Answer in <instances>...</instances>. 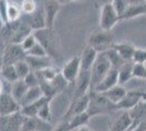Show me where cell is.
<instances>
[{
    "instance_id": "1",
    "label": "cell",
    "mask_w": 146,
    "mask_h": 131,
    "mask_svg": "<svg viewBox=\"0 0 146 131\" xmlns=\"http://www.w3.org/2000/svg\"><path fill=\"white\" fill-rule=\"evenodd\" d=\"M113 110H117V105L112 103L105 94L90 91V105L87 108V112L91 117L108 114Z\"/></svg>"
},
{
    "instance_id": "2",
    "label": "cell",
    "mask_w": 146,
    "mask_h": 131,
    "mask_svg": "<svg viewBox=\"0 0 146 131\" xmlns=\"http://www.w3.org/2000/svg\"><path fill=\"white\" fill-rule=\"evenodd\" d=\"M33 33L36 36L37 42L45 48L49 57L51 58L59 57V41L57 37V34L52 29L45 27L42 30H36Z\"/></svg>"
},
{
    "instance_id": "3",
    "label": "cell",
    "mask_w": 146,
    "mask_h": 131,
    "mask_svg": "<svg viewBox=\"0 0 146 131\" xmlns=\"http://www.w3.org/2000/svg\"><path fill=\"white\" fill-rule=\"evenodd\" d=\"M111 68L112 67L107 56V53H98L91 69V91L95 88V86L103 80Z\"/></svg>"
},
{
    "instance_id": "4",
    "label": "cell",
    "mask_w": 146,
    "mask_h": 131,
    "mask_svg": "<svg viewBox=\"0 0 146 131\" xmlns=\"http://www.w3.org/2000/svg\"><path fill=\"white\" fill-rule=\"evenodd\" d=\"M115 42V36L111 31H105V30H98L93 31L88 36L87 45L92 46L98 53L107 51L110 48H112Z\"/></svg>"
},
{
    "instance_id": "5",
    "label": "cell",
    "mask_w": 146,
    "mask_h": 131,
    "mask_svg": "<svg viewBox=\"0 0 146 131\" xmlns=\"http://www.w3.org/2000/svg\"><path fill=\"white\" fill-rule=\"evenodd\" d=\"M121 22L120 15L118 14L111 3H107L100 7V15H99V27L105 31H111L117 23Z\"/></svg>"
},
{
    "instance_id": "6",
    "label": "cell",
    "mask_w": 146,
    "mask_h": 131,
    "mask_svg": "<svg viewBox=\"0 0 146 131\" xmlns=\"http://www.w3.org/2000/svg\"><path fill=\"white\" fill-rule=\"evenodd\" d=\"M26 58V53L22 48L21 44L9 43L7 44L3 58H2V66H9V65H15L17 63L24 60Z\"/></svg>"
},
{
    "instance_id": "7",
    "label": "cell",
    "mask_w": 146,
    "mask_h": 131,
    "mask_svg": "<svg viewBox=\"0 0 146 131\" xmlns=\"http://www.w3.org/2000/svg\"><path fill=\"white\" fill-rule=\"evenodd\" d=\"M25 116L21 112L0 116V131H21L24 124Z\"/></svg>"
},
{
    "instance_id": "8",
    "label": "cell",
    "mask_w": 146,
    "mask_h": 131,
    "mask_svg": "<svg viewBox=\"0 0 146 131\" xmlns=\"http://www.w3.org/2000/svg\"><path fill=\"white\" fill-rule=\"evenodd\" d=\"M88 105H90V92L83 96H81V97L73 98L68 110L62 116V119L68 120V119H71L74 116L79 115V114L87 112Z\"/></svg>"
},
{
    "instance_id": "9",
    "label": "cell",
    "mask_w": 146,
    "mask_h": 131,
    "mask_svg": "<svg viewBox=\"0 0 146 131\" xmlns=\"http://www.w3.org/2000/svg\"><path fill=\"white\" fill-rule=\"evenodd\" d=\"M80 71H81V58L79 55H76L64 63L61 70V74L63 75V78L69 83H73L75 82L78 75L80 74Z\"/></svg>"
},
{
    "instance_id": "10",
    "label": "cell",
    "mask_w": 146,
    "mask_h": 131,
    "mask_svg": "<svg viewBox=\"0 0 146 131\" xmlns=\"http://www.w3.org/2000/svg\"><path fill=\"white\" fill-rule=\"evenodd\" d=\"M21 104L12 96L11 93L0 94V116L11 115L21 110Z\"/></svg>"
},
{
    "instance_id": "11",
    "label": "cell",
    "mask_w": 146,
    "mask_h": 131,
    "mask_svg": "<svg viewBox=\"0 0 146 131\" xmlns=\"http://www.w3.org/2000/svg\"><path fill=\"white\" fill-rule=\"evenodd\" d=\"M74 83H75V90L73 98H78L87 94L91 91V71L81 70Z\"/></svg>"
},
{
    "instance_id": "12",
    "label": "cell",
    "mask_w": 146,
    "mask_h": 131,
    "mask_svg": "<svg viewBox=\"0 0 146 131\" xmlns=\"http://www.w3.org/2000/svg\"><path fill=\"white\" fill-rule=\"evenodd\" d=\"M61 3L57 0H45L44 1V13H45V19H46V27L52 29L55 26L56 18L60 11Z\"/></svg>"
},
{
    "instance_id": "13",
    "label": "cell",
    "mask_w": 146,
    "mask_h": 131,
    "mask_svg": "<svg viewBox=\"0 0 146 131\" xmlns=\"http://www.w3.org/2000/svg\"><path fill=\"white\" fill-rule=\"evenodd\" d=\"M145 91H130L125 94V96L117 104V110H131L133 107H135L141 100L144 98Z\"/></svg>"
},
{
    "instance_id": "14",
    "label": "cell",
    "mask_w": 146,
    "mask_h": 131,
    "mask_svg": "<svg viewBox=\"0 0 146 131\" xmlns=\"http://www.w3.org/2000/svg\"><path fill=\"white\" fill-rule=\"evenodd\" d=\"M117 84H119V72H118V69L111 68L109 72L105 75V78L92 91L98 92V93H104Z\"/></svg>"
},
{
    "instance_id": "15",
    "label": "cell",
    "mask_w": 146,
    "mask_h": 131,
    "mask_svg": "<svg viewBox=\"0 0 146 131\" xmlns=\"http://www.w3.org/2000/svg\"><path fill=\"white\" fill-rule=\"evenodd\" d=\"M23 17L29 22V24L31 25L33 32L46 27V19H45V13H44L43 7L37 8L32 14H23Z\"/></svg>"
},
{
    "instance_id": "16",
    "label": "cell",
    "mask_w": 146,
    "mask_h": 131,
    "mask_svg": "<svg viewBox=\"0 0 146 131\" xmlns=\"http://www.w3.org/2000/svg\"><path fill=\"white\" fill-rule=\"evenodd\" d=\"M133 120L129 110H124L120 115V117L111 125L109 131H130L132 130Z\"/></svg>"
},
{
    "instance_id": "17",
    "label": "cell",
    "mask_w": 146,
    "mask_h": 131,
    "mask_svg": "<svg viewBox=\"0 0 146 131\" xmlns=\"http://www.w3.org/2000/svg\"><path fill=\"white\" fill-rule=\"evenodd\" d=\"M97 55V50H95L92 46L87 45L84 48V50H83V53L80 55V58H81V70L91 71L92 66L95 61Z\"/></svg>"
},
{
    "instance_id": "18",
    "label": "cell",
    "mask_w": 146,
    "mask_h": 131,
    "mask_svg": "<svg viewBox=\"0 0 146 131\" xmlns=\"http://www.w3.org/2000/svg\"><path fill=\"white\" fill-rule=\"evenodd\" d=\"M112 48L125 60V61H133V55L135 51V46L131 43L121 42V43H115Z\"/></svg>"
},
{
    "instance_id": "19",
    "label": "cell",
    "mask_w": 146,
    "mask_h": 131,
    "mask_svg": "<svg viewBox=\"0 0 146 131\" xmlns=\"http://www.w3.org/2000/svg\"><path fill=\"white\" fill-rule=\"evenodd\" d=\"M25 60L30 65L32 71H39L42 69H45L47 67L52 66L51 63V57L45 56V57H33V56H26Z\"/></svg>"
},
{
    "instance_id": "20",
    "label": "cell",
    "mask_w": 146,
    "mask_h": 131,
    "mask_svg": "<svg viewBox=\"0 0 146 131\" xmlns=\"http://www.w3.org/2000/svg\"><path fill=\"white\" fill-rule=\"evenodd\" d=\"M49 100H52L48 96H45L44 95L43 97H40L39 100H37L36 102L32 103L30 105H26V106H23L21 108V112L26 116V117H33V118H37V114L39 112V109L42 108L44 104Z\"/></svg>"
},
{
    "instance_id": "21",
    "label": "cell",
    "mask_w": 146,
    "mask_h": 131,
    "mask_svg": "<svg viewBox=\"0 0 146 131\" xmlns=\"http://www.w3.org/2000/svg\"><path fill=\"white\" fill-rule=\"evenodd\" d=\"M44 96V92L42 90L40 85H37V86H33V87H29L27 92L25 93L24 97L21 100V106H26V105H30L32 103L36 102L37 100H39L40 97Z\"/></svg>"
},
{
    "instance_id": "22",
    "label": "cell",
    "mask_w": 146,
    "mask_h": 131,
    "mask_svg": "<svg viewBox=\"0 0 146 131\" xmlns=\"http://www.w3.org/2000/svg\"><path fill=\"white\" fill-rule=\"evenodd\" d=\"M142 15H146V3L143 5H135V6H129L125 12L120 17V21L131 20L134 18H139Z\"/></svg>"
},
{
    "instance_id": "23",
    "label": "cell",
    "mask_w": 146,
    "mask_h": 131,
    "mask_svg": "<svg viewBox=\"0 0 146 131\" xmlns=\"http://www.w3.org/2000/svg\"><path fill=\"white\" fill-rule=\"evenodd\" d=\"M127 93H128L127 88L123 86V85H121V84H117V85H115L113 87H111L110 90L104 92V94H105L112 103H115L116 105L125 96Z\"/></svg>"
},
{
    "instance_id": "24",
    "label": "cell",
    "mask_w": 146,
    "mask_h": 131,
    "mask_svg": "<svg viewBox=\"0 0 146 131\" xmlns=\"http://www.w3.org/2000/svg\"><path fill=\"white\" fill-rule=\"evenodd\" d=\"M27 90H29V86L25 83L24 80L23 79H19V80H17L15 82L12 83L11 94H12V96L18 100L19 103H21V100L24 97V95L27 92Z\"/></svg>"
},
{
    "instance_id": "25",
    "label": "cell",
    "mask_w": 146,
    "mask_h": 131,
    "mask_svg": "<svg viewBox=\"0 0 146 131\" xmlns=\"http://www.w3.org/2000/svg\"><path fill=\"white\" fill-rule=\"evenodd\" d=\"M133 61L125 63L121 68L118 70L119 72V84L124 85L127 82H129L131 79H133Z\"/></svg>"
},
{
    "instance_id": "26",
    "label": "cell",
    "mask_w": 146,
    "mask_h": 131,
    "mask_svg": "<svg viewBox=\"0 0 146 131\" xmlns=\"http://www.w3.org/2000/svg\"><path fill=\"white\" fill-rule=\"evenodd\" d=\"M90 118H91L90 114L87 112H82V114H79V115H76V116H74V117H72L71 119H68V120H69V124H70L71 130L74 131L75 129H79L80 127H82V126L87 125L88 121H90ZM64 120H66V119H64Z\"/></svg>"
},
{
    "instance_id": "27",
    "label": "cell",
    "mask_w": 146,
    "mask_h": 131,
    "mask_svg": "<svg viewBox=\"0 0 146 131\" xmlns=\"http://www.w3.org/2000/svg\"><path fill=\"white\" fill-rule=\"evenodd\" d=\"M35 72H36L38 79H39V83L40 82H51L57 75L59 74L58 70L52 66L42 69L39 71H35Z\"/></svg>"
},
{
    "instance_id": "28",
    "label": "cell",
    "mask_w": 146,
    "mask_h": 131,
    "mask_svg": "<svg viewBox=\"0 0 146 131\" xmlns=\"http://www.w3.org/2000/svg\"><path fill=\"white\" fill-rule=\"evenodd\" d=\"M23 12L21 6H18L14 2H8L7 6V19L8 22H13V21H18L22 18Z\"/></svg>"
},
{
    "instance_id": "29",
    "label": "cell",
    "mask_w": 146,
    "mask_h": 131,
    "mask_svg": "<svg viewBox=\"0 0 146 131\" xmlns=\"http://www.w3.org/2000/svg\"><path fill=\"white\" fill-rule=\"evenodd\" d=\"M0 76L1 79L6 80V81L13 83L17 80H19V75L17 73V70L14 65H9V66H2V68L0 70Z\"/></svg>"
},
{
    "instance_id": "30",
    "label": "cell",
    "mask_w": 146,
    "mask_h": 131,
    "mask_svg": "<svg viewBox=\"0 0 146 131\" xmlns=\"http://www.w3.org/2000/svg\"><path fill=\"white\" fill-rule=\"evenodd\" d=\"M106 53H107V56H108V58H109L110 63H111V67H112V68L118 69V70H119L124 63H128V61H125V60H124V59H123V58L117 53L116 50L113 49V48H110V49L107 50Z\"/></svg>"
},
{
    "instance_id": "31",
    "label": "cell",
    "mask_w": 146,
    "mask_h": 131,
    "mask_svg": "<svg viewBox=\"0 0 146 131\" xmlns=\"http://www.w3.org/2000/svg\"><path fill=\"white\" fill-rule=\"evenodd\" d=\"M52 100H47L45 104H44L42 108L39 109V112L37 114V118L40 119L44 122H48L51 119V109H50V103Z\"/></svg>"
},
{
    "instance_id": "32",
    "label": "cell",
    "mask_w": 146,
    "mask_h": 131,
    "mask_svg": "<svg viewBox=\"0 0 146 131\" xmlns=\"http://www.w3.org/2000/svg\"><path fill=\"white\" fill-rule=\"evenodd\" d=\"M14 67H15V70H17V73L19 75V79H24L26 75L30 73L31 71V67L30 65L27 63L26 60H21V61H19L14 65Z\"/></svg>"
},
{
    "instance_id": "33",
    "label": "cell",
    "mask_w": 146,
    "mask_h": 131,
    "mask_svg": "<svg viewBox=\"0 0 146 131\" xmlns=\"http://www.w3.org/2000/svg\"><path fill=\"white\" fill-rule=\"evenodd\" d=\"M133 76L146 81V66L145 63H134Z\"/></svg>"
},
{
    "instance_id": "34",
    "label": "cell",
    "mask_w": 146,
    "mask_h": 131,
    "mask_svg": "<svg viewBox=\"0 0 146 131\" xmlns=\"http://www.w3.org/2000/svg\"><path fill=\"white\" fill-rule=\"evenodd\" d=\"M26 56H33V57H45V56H48L46 50L44 48L43 46L37 42L35 44V46L33 48H31L27 53H26Z\"/></svg>"
},
{
    "instance_id": "35",
    "label": "cell",
    "mask_w": 146,
    "mask_h": 131,
    "mask_svg": "<svg viewBox=\"0 0 146 131\" xmlns=\"http://www.w3.org/2000/svg\"><path fill=\"white\" fill-rule=\"evenodd\" d=\"M21 9H22L23 14H32L37 9L35 0H23L21 5Z\"/></svg>"
},
{
    "instance_id": "36",
    "label": "cell",
    "mask_w": 146,
    "mask_h": 131,
    "mask_svg": "<svg viewBox=\"0 0 146 131\" xmlns=\"http://www.w3.org/2000/svg\"><path fill=\"white\" fill-rule=\"evenodd\" d=\"M134 63H146V48L136 47L133 55Z\"/></svg>"
},
{
    "instance_id": "37",
    "label": "cell",
    "mask_w": 146,
    "mask_h": 131,
    "mask_svg": "<svg viewBox=\"0 0 146 131\" xmlns=\"http://www.w3.org/2000/svg\"><path fill=\"white\" fill-rule=\"evenodd\" d=\"M36 43H37L36 36L34 35V33H32L27 37H25L24 39H23V42L21 43V45H22V48L25 50V53H27L31 48H33V47L35 46Z\"/></svg>"
},
{
    "instance_id": "38",
    "label": "cell",
    "mask_w": 146,
    "mask_h": 131,
    "mask_svg": "<svg viewBox=\"0 0 146 131\" xmlns=\"http://www.w3.org/2000/svg\"><path fill=\"white\" fill-rule=\"evenodd\" d=\"M111 5L113 6L115 10L118 12V14H119L120 17L125 12V10L128 9V7H129L127 0H112Z\"/></svg>"
},
{
    "instance_id": "39",
    "label": "cell",
    "mask_w": 146,
    "mask_h": 131,
    "mask_svg": "<svg viewBox=\"0 0 146 131\" xmlns=\"http://www.w3.org/2000/svg\"><path fill=\"white\" fill-rule=\"evenodd\" d=\"M23 80L25 81V83L27 84V86L29 87H33V86L39 85V79H38V76H37L35 71H31L30 73L26 75Z\"/></svg>"
},
{
    "instance_id": "40",
    "label": "cell",
    "mask_w": 146,
    "mask_h": 131,
    "mask_svg": "<svg viewBox=\"0 0 146 131\" xmlns=\"http://www.w3.org/2000/svg\"><path fill=\"white\" fill-rule=\"evenodd\" d=\"M52 131H72V130H71V128H70L69 120H64V119H62L60 124L57 126Z\"/></svg>"
},
{
    "instance_id": "41",
    "label": "cell",
    "mask_w": 146,
    "mask_h": 131,
    "mask_svg": "<svg viewBox=\"0 0 146 131\" xmlns=\"http://www.w3.org/2000/svg\"><path fill=\"white\" fill-rule=\"evenodd\" d=\"M129 6H135V5H143L146 3L145 0H127Z\"/></svg>"
},
{
    "instance_id": "42",
    "label": "cell",
    "mask_w": 146,
    "mask_h": 131,
    "mask_svg": "<svg viewBox=\"0 0 146 131\" xmlns=\"http://www.w3.org/2000/svg\"><path fill=\"white\" fill-rule=\"evenodd\" d=\"M112 0H96V5L98 7H103L104 5H107V3H111Z\"/></svg>"
},
{
    "instance_id": "43",
    "label": "cell",
    "mask_w": 146,
    "mask_h": 131,
    "mask_svg": "<svg viewBox=\"0 0 146 131\" xmlns=\"http://www.w3.org/2000/svg\"><path fill=\"white\" fill-rule=\"evenodd\" d=\"M5 93V81L0 79V94Z\"/></svg>"
},
{
    "instance_id": "44",
    "label": "cell",
    "mask_w": 146,
    "mask_h": 131,
    "mask_svg": "<svg viewBox=\"0 0 146 131\" xmlns=\"http://www.w3.org/2000/svg\"><path fill=\"white\" fill-rule=\"evenodd\" d=\"M78 131H93V130H92L90 127H87V125H85V126L80 127L79 129H78Z\"/></svg>"
},
{
    "instance_id": "45",
    "label": "cell",
    "mask_w": 146,
    "mask_h": 131,
    "mask_svg": "<svg viewBox=\"0 0 146 131\" xmlns=\"http://www.w3.org/2000/svg\"><path fill=\"white\" fill-rule=\"evenodd\" d=\"M57 1H58V2H60L61 5H62V3H64V2H69V0H57Z\"/></svg>"
},
{
    "instance_id": "46",
    "label": "cell",
    "mask_w": 146,
    "mask_h": 131,
    "mask_svg": "<svg viewBox=\"0 0 146 131\" xmlns=\"http://www.w3.org/2000/svg\"><path fill=\"white\" fill-rule=\"evenodd\" d=\"M72 1H80V0H69V2H72Z\"/></svg>"
},
{
    "instance_id": "47",
    "label": "cell",
    "mask_w": 146,
    "mask_h": 131,
    "mask_svg": "<svg viewBox=\"0 0 146 131\" xmlns=\"http://www.w3.org/2000/svg\"><path fill=\"white\" fill-rule=\"evenodd\" d=\"M35 131H42V130H35Z\"/></svg>"
},
{
    "instance_id": "48",
    "label": "cell",
    "mask_w": 146,
    "mask_h": 131,
    "mask_svg": "<svg viewBox=\"0 0 146 131\" xmlns=\"http://www.w3.org/2000/svg\"><path fill=\"white\" fill-rule=\"evenodd\" d=\"M145 125H146V119H145Z\"/></svg>"
},
{
    "instance_id": "49",
    "label": "cell",
    "mask_w": 146,
    "mask_h": 131,
    "mask_svg": "<svg viewBox=\"0 0 146 131\" xmlns=\"http://www.w3.org/2000/svg\"><path fill=\"white\" fill-rule=\"evenodd\" d=\"M145 2H146V0H145Z\"/></svg>"
}]
</instances>
